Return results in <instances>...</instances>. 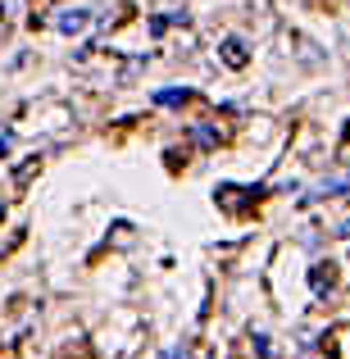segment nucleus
<instances>
[{
	"label": "nucleus",
	"instance_id": "1",
	"mask_svg": "<svg viewBox=\"0 0 350 359\" xmlns=\"http://www.w3.org/2000/svg\"><path fill=\"white\" fill-rule=\"evenodd\" d=\"M55 27H60L64 36H78L82 27H87V14H82V9H64V14L55 18Z\"/></svg>",
	"mask_w": 350,
	"mask_h": 359
},
{
	"label": "nucleus",
	"instance_id": "2",
	"mask_svg": "<svg viewBox=\"0 0 350 359\" xmlns=\"http://www.w3.org/2000/svg\"><path fill=\"white\" fill-rule=\"evenodd\" d=\"M223 60H228L232 69H236V64H245V46L241 41H223Z\"/></svg>",
	"mask_w": 350,
	"mask_h": 359
},
{
	"label": "nucleus",
	"instance_id": "3",
	"mask_svg": "<svg viewBox=\"0 0 350 359\" xmlns=\"http://www.w3.org/2000/svg\"><path fill=\"white\" fill-rule=\"evenodd\" d=\"M182 100H187V91H155V105H182Z\"/></svg>",
	"mask_w": 350,
	"mask_h": 359
},
{
	"label": "nucleus",
	"instance_id": "4",
	"mask_svg": "<svg viewBox=\"0 0 350 359\" xmlns=\"http://www.w3.org/2000/svg\"><path fill=\"white\" fill-rule=\"evenodd\" d=\"M350 187V177H332V182H323V196H342Z\"/></svg>",
	"mask_w": 350,
	"mask_h": 359
},
{
	"label": "nucleus",
	"instance_id": "5",
	"mask_svg": "<svg viewBox=\"0 0 350 359\" xmlns=\"http://www.w3.org/2000/svg\"><path fill=\"white\" fill-rule=\"evenodd\" d=\"M305 359H323V355H305Z\"/></svg>",
	"mask_w": 350,
	"mask_h": 359
}]
</instances>
